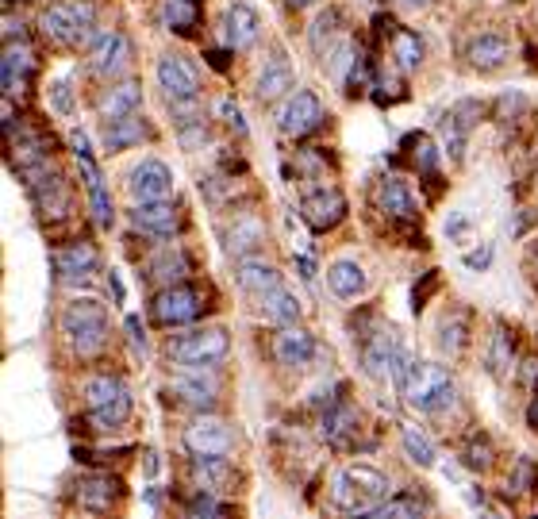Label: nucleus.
Segmentation results:
<instances>
[{
    "instance_id": "1",
    "label": "nucleus",
    "mask_w": 538,
    "mask_h": 519,
    "mask_svg": "<svg viewBox=\"0 0 538 519\" xmlns=\"http://www.w3.org/2000/svg\"><path fill=\"white\" fill-rule=\"evenodd\" d=\"M62 331H66V339H70V346L81 358L97 354L104 339H108V312H104V304L93 297L70 300L66 312H62Z\"/></svg>"
},
{
    "instance_id": "2",
    "label": "nucleus",
    "mask_w": 538,
    "mask_h": 519,
    "mask_svg": "<svg viewBox=\"0 0 538 519\" xmlns=\"http://www.w3.org/2000/svg\"><path fill=\"white\" fill-rule=\"evenodd\" d=\"M404 400H408V408H416V412H442V408H450L454 404V381H450V373L435 366V362H416V370L408 377V385H404Z\"/></svg>"
},
{
    "instance_id": "3",
    "label": "nucleus",
    "mask_w": 538,
    "mask_h": 519,
    "mask_svg": "<svg viewBox=\"0 0 538 519\" xmlns=\"http://www.w3.org/2000/svg\"><path fill=\"white\" fill-rule=\"evenodd\" d=\"M227 331L223 327H208V331H189V335H177L170 339L166 346V354H170V362L177 366H216L227 358Z\"/></svg>"
},
{
    "instance_id": "4",
    "label": "nucleus",
    "mask_w": 538,
    "mask_h": 519,
    "mask_svg": "<svg viewBox=\"0 0 538 519\" xmlns=\"http://www.w3.org/2000/svg\"><path fill=\"white\" fill-rule=\"evenodd\" d=\"M481 120V104L477 100H458L446 116H442V154L450 158V162H462L465 154V139H469V131H473V124Z\"/></svg>"
},
{
    "instance_id": "5",
    "label": "nucleus",
    "mask_w": 538,
    "mask_h": 519,
    "mask_svg": "<svg viewBox=\"0 0 538 519\" xmlns=\"http://www.w3.org/2000/svg\"><path fill=\"white\" fill-rule=\"evenodd\" d=\"M200 308H204V297L196 289H189V285H166L154 297V320L166 323V327H177V323L196 320Z\"/></svg>"
},
{
    "instance_id": "6",
    "label": "nucleus",
    "mask_w": 538,
    "mask_h": 519,
    "mask_svg": "<svg viewBox=\"0 0 538 519\" xmlns=\"http://www.w3.org/2000/svg\"><path fill=\"white\" fill-rule=\"evenodd\" d=\"M319 120H323V104H319L316 93H308V89L293 93L289 104L277 112V127H281V135H289V139H304L308 131H316Z\"/></svg>"
},
{
    "instance_id": "7",
    "label": "nucleus",
    "mask_w": 538,
    "mask_h": 519,
    "mask_svg": "<svg viewBox=\"0 0 538 519\" xmlns=\"http://www.w3.org/2000/svg\"><path fill=\"white\" fill-rule=\"evenodd\" d=\"M154 74H158V85L166 89L170 100L200 97V74L189 66V58H181V54H162L158 66H154Z\"/></svg>"
},
{
    "instance_id": "8",
    "label": "nucleus",
    "mask_w": 538,
    "mask_h": 519,
    "mask_svg": "<svg viewBox=\"0 0 538 519\" xmlns=\"http://www.w3.org/2000/svg\"><path fill=\"white\" fill-rule=\"evenodd\" d=\"M127 193L135 200H170L173 193V173L166 162L158 158H143L131 177H127Z\"/></svg>"
},
{
    "instance_id": "9",
    "label": "nucleus",
    "mask_w": 538,
    "mask_h": 519,
    "mask_svg": "<svg viewBox=\"0 0 538 519\" xmlns=\"http://www.w3.org/2000/svg\"><path fill=\"white\" fill-rule=\"evenodd\" d=\"M181 443L193 458H227L235 439L220 420H196L193 427H185Z\"/></svg>"
},
{
    "instance_id": "10",
    "label": "nucleus",
    "mask_w": 538,
    "mask_h": 519,
    "mask_svg": "<svg viewBox=\"0 0 538 519\" xmlns=\"http://www.w3.org/2000/svg\"><path fill=\"white\" fill-rule=\"evenodd\" d=\"M258 35H262V20H258V12L246 4V0H235L231 8H227V16H223V47L227 50H246L258 43Z\"/></svg>"
},
{
    "instance_id": "11",
    "label": "nucleus",
    "mask_w": 538,
    "mask_h": 519,
    "mask_svg": "<svg viewBox=\"0 0 538 519\" xmlns=\"http://www.w3.org/2000/svg\"><path fill=\"white\" fill-rule=\"evenodd\" d=\"M131 223H135L143 235H173L181 216H177V208H173L170 200H135Z\"/></svg>"
},
{
    "instance_id": "12",
    "label": "nucleus",
    "mask_w": 538,
    "mask_h": 519,
    "mask_svg": "<svg viewBox=\"0 0 538 519\" xmlns=\"http://www.w3.org/2000/svg\"><path fill=\"white\" fill-rule=\"evenodd\" d=\"M131 58V43L123 31H104L93 43V70L104 77H116Z\"/></svg>"
},
{
    "instance_id": "13",
    "label": "nucleus",
    "mask_w": 538,
    "mask_h": 519,
    "mask_svg": "<svg viewBox=\"0 0 538 519\" xmlns=\"http://www.w3.org/2000/svg\"><path fill=\"white\" fill-rule=\"evenodd\" d=\"M396 350H400V335H396V331H377V335L366 343V350H362L366 377H373V381H389Z\"/></svg>"
},
{
    "instance_id": "14",
    "label": "nucleus",
    "mask_w": 538,
    "mask_h": 519,
    "mask_svg": "<svg viewBox=\"0 0 538 519\" xmlns=\"http://www.w3.org/2000/svg\"><path fill=\"white\" fill-rule=\"evenodd\" d=\"M273 354H277L281 366H304V362H312V354H316V339H312V331L285 323V331L273 339Z\"/></svg>"
},
{
    "instance_id": "15",
    "label": "nucleus",
    "mask_w": 538,
    "mask_h": 519,
    "mask_svg": "<svg viewBox=\"0 0 538 519\" xmlns=\"http://www.w3.org/2000/svg\"><path fill=\"white\" fill-rule=\"evenodd\" d=\"M377 208L385 212V216H396V220H416V197H412V189L400 181V177H385V181H377Z\"/></svg>"
},
{
    "instance_id": "16",
    "label": "nucleus",
    "mask_w": 538,
    "mask_h": 519,
    "mask_svg": "<svg viewBox=\"0 0 538 519\" xmlns=\"http://www.w3.org/2000/svg\"><path fill=\"white\" fill-rule=\"evenodd\" d=\"M300 212H304L308 227L327 231V227H335V223L346 216V200H343V193H335V189H323V193L304 200V208H300Z\"/></svg>"
},
{
    "instance_id": "17",
    "label": "nucleus",
    "mask_w": 538,
    "mask_h": 519,
    "mask_svg": "<svg viewBox=\"0 0 538 519\" xmlns=\"http://www.w3.org/2000/svg\"><path fill=\"white\" fill-rule=\"evenodd\" d=\"M508 58H512V43H508L504 35H477V39L469 43V66L481 70V74L500 70Z\"/></svg>"
},
{
    "instance_id": "18",
    "label": "nucleus",
    "mask_w": 538,
    "mask_h": 519,
    "mask_svg": "<svg viewBox=\"0 0 538 519\" xmlns=\"http://www.w3.org/2000/svg\"><path fill=\"white\" fill-rule=\"evenodd\" d=\"M139 104H143V89L135 85V81H123L116 89H108L104 97H100V120L104 124H116L123 116H131V112H139Z\"/></svg>"
},
{
    "instance_id": "19",
    "label": "nucleus",
    "mask_w": 538,
    "mask_h": 519,
    "mask_svg": "<svg viewBox=\"0 0 538 519\" xmlns=\"http://www.w3.org/2000/svg\"><path fill=\"white\" fill-rule=\"evenodd\" d=\"M327 285H331V293H335V297L354 300V297H362V293H366L369 277L354 258H339V262H331V270H327Z\"/></svg>"
},
{
    "instance_id": "20",
    "label": "nucleus",
    "mask_w": 538,
    "mask_h": 519,
    "mask_svg": "<svg viewBox=\"0 0 538 519\" xmlns=\"http://www.w3.org/2000/svg\"><path fill=\"white\" fill-rule=\"evenodd\" d=\"M235 281L243 285L246 293H254V297H266V293H273V289L281 285V273H277V266L262 262V258H239Z\"/></svg>"
},
{
    "instance_id": "21",
    "label": "nucleus",
    "mask_w": 538,
    "mask_h": 519,
    "mask_svg": "<svg viewBox=\"0 0 538 519\" xmlns=\"http://www.w3.org/2000/svg\"><path fill=\"white\" fill-rule=\"evenodd\" d=\"M289 89H293V66L281 54H273L266 62V70L254 81V93H258V100H277L281 93H289Z\"/></svg>"
},
{
    "instance_id": "22",
    "label": "nucleus",
    "mask_w": 538,
    "mask_h": 519,
    "mask_svg": "<svg viewBox=\"0 0 538 519\" xmlns=\"http://www.w3.org/2000/svg\"><path fill=\"white\" fill-rule=\"evenodd\" d=\"M43 24V35L54 39V43H81V24H77L74 8L70 4H54L39 16Z\"/></svg>"
},
{
    "instance_id": "23",
    "label": "nucleus",
    "mask_w": 538,
    "mask_h": 519,
    "mask_svg": "<svg viewBox=\"0 0 538 519\" xmlns=\"http://www.w3.org/2000/svg\"><path fill=\"white\" fill-rule=\"evenodd\" d=\"M262 243H266V223L258 216H239L235 227L227 231V250L239 254V258H250Z\"/></svg>"
},
{
    "instance_id": "24",
    "label": "nucleus",
    "mask_w": 538,
    "mask_h": 519,
    "mask_svg": "<svg viewBox=\"0 0 538 519\" xmlns=\"http://www.w3.org/2000/svg\"><path fill=\"white\" fill-rule=\"evenodd\" d=\"M173 393H181V400H189L196 408H212L216 404V377L204 381V366H189L185 377L173 381Z\"/></svg>"
},
{
    "instance_id": "25",
    "label": "nucleus",
    "mask_w": 538,
    "mask_h": 519,
    "mask_svg": "<svg viewBox=\"0 0 538 519\" xmlns=\"http://www.w3.org/2000/svg\"><path fill=\"white\" fill-rule=\"evenodd\" d=\"M346 473H350L354 489L362 496V512H369L381 496H389V477L381 470H373V466H346Z\"/></svg>"
},
{
    "instance_id": "26",
    "label": "nucleus",
    "mask_w": 538,
    "mask_h": 519,
    "mask_svg": "<svg viewBox=\"0 0 538 519\" xmlns=\"http://www.w3.org/2000/svg\"><path fill=\"white\" fill-rule=\"evenodd\" d=\"M400 443H404V454L416 462L419 470H435V466H439V450H435V443H431L419 427L404 423V427H400Z\"/></svg>"
},
{
    "instance_id": "27",
    "label": "nucleus",
    "mask_w": 538,
    "mask_h": 519,
    "mask_svg": "<svg viewBox=\"0 0 538 519\" xmlns=\"http://www.w3.org/2000/svg\"><path fill=\"white\" fill-rule=\"evenodd\" d=\"M97 250L89 247V243H74L70 250H58L54 254V266H58V273L66 277V281H74L77 273H93L97 270Z\"/></svg>"
},
{
    "instance_id": "28",
    "label": "nucleus",
    "mask_w": 538,
    "mask_h": 519,
    "mask_svg": "<svg viewBox=\"0 0 538 519\" xmlns=\"http://www.w3.org/2000/svg\"><path fill=\"white\" fill-rule=\"evenodd\" d=\"M150 135V127L131 112V116H123V120H116V124H108V131H104V147L108 150H123L131 147V143H143Z\"/></svg>"
},
{
    "instance_id": "29",
    "label": "nucleus",
    "mask_w": 538,
    "mask_h": 519,
    "mask_svg": "<svg viewBox=\"0 0 538 519\" xmlns=\"http://www.w3.org/2000/svg\"><path fill=\"white\" fill-rule=\"evenodd\" d=\"M354 427H358V408H354V404H335V408H327L319 435H323L327 443H343Z\"/></svg>"
},
{
    "instance_id": "30",
    "label": "nucleus",
    "mask_w": 538,
    "mask_h": 519,
    "mask_svg": "<svg viewBox=\"0 0 538 519\" xmlns=\"http://www.w3.org/2000/svg\"><path fill=\"white\" fill-rule=\"evenodd\" d=\"M147 270H150V277H154V281L173 285V281H181V277H185V254H181L177 247H162L147 262Z\"/></svg>"
},
{
    "instance_id": "31",
    "label": "nucleus",
    "mask_w": 538,
    "mask_h": 519,
    "mask_svg": "<svg viewBox=\"0 0 538 519\" xmlns=\"http://www.w3.org/2000/svg\"><path fill=\"white\" fill-rule=\"evenodd\" d=\"M262 312H266L269 323H296V316H300V300L289 293V289H273V293H266L262 297Z\"/></svg>"
},
{
    "instance_id": "32",
    "label": "nucleus",
    "mask_w": 538,
    "mask_h": 519,
    "mask_svg": "<svg viewBox=\"0 0 538 519\" xmlns=\"http://www.w3.org/2000/svg\"><path fill=\"white\" fill-rule=\"evenodd\" d=\"M31 197L39 204V212H47V216H62V208H66V193H62L58 177H35L31 181Z\"/></svg>"
},
{
    "instance_id": "33",
    "label": "nucleus",
    "mask_w": 538,
    "mask_h": 519,
    "mask_svg": "<svg viewBox=\"0 0 538 519\" xmlns=\"http://www.w3.org/2000/svg\"><path fill=\"white\" fill-rule=\"evenodd\" d=\"M77 500H81L85 508H112V500H116V481H112V477H85V481L77 485Z\"/></svg>"
},
{
    "instance_id": "34",
    "label": "nucleus",
    "mask_w": 538,
    "mask_h": 519,
    "mask_svg": "<svg viewBox=\"0 0 538 519\" xmlns=\"http://www.w3.org/2000/svg\"><path fill=\"white\" fill-rule=\"evenodd\" d=\"M392 58H396V66L400 70H419L423 66V43H419V35H412V31H396L392 35Z\"/></svg>"
},
{
    "instance_id": "35",
    "label": "nucleus",
    "mask_w": 538,
    "mask_h": 519,
    "mask_svg": "<svg viewBox=\"0 0 538 519\" xmlns=\"http://www.w3.org/2000/svg\"><path fill=\"white\" fill-rule=\"evenodd\" d=\"M131 416V393L123 389L116 400H108V404H100V408H93V416H89V423L97 427V431H112V427H120L123 420Z\"/></svg>"
},
{
    "instance_id": "36",
    "label": "nucleus",
    "mask_w": 538,
    "mask_h": 519,
    "mask_svg": "<svg viewBox=\"0 0 538 519\" xmlns=\"http://www.w3.org/2000/svg\"><path fill=\"white\" fill-rule=\"evenodd\" d=\"M162 24L170 27V31H193L196 0H166L162 4Z\"/></svg>"
},
{
    "instance_id": "37",
    "label": "nucleus",
    "mask_w": 538,
    "mask_h": 519,
    "mask_svg": "<svg viewBox=\"0 0 538 519\" xmlns=\"http://www.w3.org/2000/svg\"><path fill=\"white\" fill-rule=\"evenodd\" d=\"M227 462L223 458H196V466H193V477H196V485L200 489H208V493H220L216 485H223L227 481Z\"/></svg>"
},
{
    "instance_id": "38",
    "label": "nucleus",
    "mask_w": 538,
    "mask_h": 519,
    "mask_svg": "<svg viewBox=\"0 0 538 519\" xmlns=\"http://www.w3.org/2000/svg\"><path fill=\"white\" fill-rule=\"evenodd\" d=\"M343 16L331 8V12H323V16H316V24H312V31H308V43H312V50L316 54H331V39H335V24H339Z\"/></svg>"
},
{
    "instance_id": "39",
    "label": "nucleus",
    "mask_w": 538,
    "mask_h": 519,
    "mask_svg": "<svg viewBox=\"0 0 538 519\" xmlns=\"http://www.w3.org/2000/svg\"><path fill=\"white\" fill-rule=\"evenodd\" d=\"M489 370H492V377H508V373H512V339H508L504 327H496V335H492Z\"/></svg>"
},
{
    "instance_id": "40",
    "label": "nucleus",
    "mask_w": 538,
    "mask_h": 519,
    "mask_svg": "<svg viewBox=\"0 0 538 519\" xmlns=\"http://www.w3.org/2000/svg\"><path fill=\"white\" fill-rule=\"evenodd\" d=\"M331 500L339 508H346V512H362V496H358V489H354V481H350L346 470H339L331 477Z\"/></svg>"
},
{
    "instance_id": "41",
    "label": "nucleus",
    "mask_w": 538,
    "mask_h": 519,
    "mask_svg": "<svg viewBox=\"0 0 538 519\" xmlns=\"http://www.w3.org/2000/svg\"><path fill=\"white\" fill-rule=\"evenodd\" d=\"M120 393H123V385L112 381V377H89V381H85V404H89V408H100V404L116 400Z\"/></svg>"
},
{
    "instance_id": "42",
    "label": "nucleus",
    "mask_w": 538,
    "mask_h": 519,
    "mask_svg": "<svg viewBox=\"0 0 538 519\" xmlns=\"http://www.w3.org/2000/svg\"><path fill=\"white\" fill-rule=\"evenodd\" d=\"M439 350L442 354H450V358H458L465 350V320L462 316H454V320H446L439 327Z\"/></svg>"
},
{
    "instance_id": "43",
    "label": "nucleus",
    "mask_w": 538,
    "mask_h": 519,
    "mask_svg": "<svg viewBox=\"0 0 538 519\" xmlns=\"http://www.w3.org/2000/svg\"><path fill=\"white\" fill-rule=\"evenodd\" d=\"M50 108L54 112H62V116H70L74 112V89H70V77H58L54 85H50Z\"/></svg>"
},
{
    "instance_id": "44",
    "label": "nucleus",
    "mask_w": 538,
    "mask_h": 519,
    "mask_svg": "<svg viewBox=\"0 0 538 519\" xmlns=\"http://www.w3.org/2000/svg\"><path fill=\"white\" fill-rule=\"evenodd\" d=\"M89 200H93V220H97V227H112V200L104 193V181L89 189Z\"/></svg>"
},
{
    "instance_id": "45",
    "label": "nucleus",
    "mask_w": 538,
    "mask_h": 519,
    "mask_svg": "<svg viewBox=\"0 0 538 519\" xmlns=\"http://www.w3.org/2000/svg\"><path fill=\"white\" fill-rule=\"evenodd\" d=\"M423 508H419L416 500H389V504H373L369 508V516H419Z\"/></svg>"
},
{
    "instance_id": "46",
    "label": "nucleus",
    "mask_w": 538,
    "mask_h": 519,
    "mask_svg": "<svg viewBox=\"0 0 538 519\" xmlns=\"http://www.w3.org/2000/svg\"><path fill=\"white\" fill-rule=\"evenodd\" d=\"M465 466L469 470H489L492 466V446L489 443H473L465 450Z\"/></svg>"
},
{
    "instance_id": "47",
    "label": "nucleus",
    "mask_w": 538,
    "mask_h": 519,
    "mask_svg": "<svg viewBox=\"0 0 538 519\" xmlns=\"http://www.w3.org/2000/svg\"><path fill=\"white\" fill-rule=\"evenodd\" d=\"M220 512H223V504L208 493V489H200V496L189 504V516H220Z\"/></svg>"
},
{
    "instance_id": "48",
    "label": "nucleus",
    "mask_w": 538,
    "mask_h": 519,
    "mask_svg": "<svg viewBox=\"0 0 538 519\" xmlns=\"http://www.w3.org/2000/svg\"><path fill=\"white\" fill-rule=\"evenodd\" d=\"M462 262H465V270H473V273L489 270V266H492V243H485V247L462 254Z\"/></svg>"
},
{
    "instance_id": "49",
    "label": "nucleus",
    "mask_w": 538,
    "mask_h": 519,
    "mask_svg": "<svg viewBox=\"0 0 538 519\" xmlns=\"http://www.w3.org/2000/svg\"><path fill=\"white\" fill-rule=\"evenodd\" d=\"M220 116L231 127H235L239 135H246V124H243V112H239V104H231V100H220Z\"/></svg>"
},
{
    "instance_id": "50",
    "label": "nucleus",
    "mask_w": 538,
    "mask_h": 519,
    "mask_svg": "<svg viewBox=\"0 0 538 519\" xmlns=\"http://www.w3.org/2000/svg\"><path fill=\"white\" fill-rule=\"evenodd\" d=\"M127 339L135 350H147V331H143V320L139 316H127Z\"/></svg>"
},
{
    "instance_id": "51",
    "label": "nucleus",
    "mask_w": 538,
    "mask_h": 519,
    "mask_svg": "<svg viewBox=\"0 0 538 519\" xmlns=\"http://www.w3.org/2000/svg\"><path fill=\"white\" fill-rule=\"evenodd\" d=\"M431 143L427 139H419V154H416V166H423L427 173H435V154H431Z\"/></svg>"
},
{
    "instance_id": "52",
    "label": "nucleus",
    "mask_w": 538,
    "mask_h": 519,
    "mask_svg": "<svg viewBox=\"0 0 538 519\" xmlns=\"http://www.w3.org/2000/svg\"><path fill=\"white\" fill-rule=\"evenodd\" d=\"M296 266H300V273H304V281H316V266H312V258H308V254H300V258H296Z\"/></svg>"
},
{
    "instance_id": "53",
    "label": "nucleus",
    "mask_w": 538,
    "mask_h": 519,
    "mask_svg": "<svg viewBox=\"0 0 538 519\" xmlns=\"http://www.w3.org/2000/svg\"><path fill=\"white\" fill-rule=\"evenodd\" d=\"M465 227H469V216H454V223H446V235H454V239H458V235H462Z\"/></svg>"
},
{
    "instance_id": "54",
    "label": "nucleus",
    "mask_w": 538,
    "mask_h": 519,
    "mask_svg": "<svg viewBox=\"0 0 538 519\" xmlns=\"http://www.w3.org/2000/svg\"><path fill=\"white\" fill-rule=\"evenodd\" d=\"M527 420H531V427H538V393L531 400V408H527Z\"/></svg>"
},
{
    "instance_id": "55",
    "label": "nucleus",
    "mask_w": 538,
    "mask_h": 519,
    "mask_svg": "<svg viewBox=\"0 0 538 519\" xmlns=\"http://www.w3.org/2000/svg\"><path fill=\"white\" fill-rule=\"evenodd\" d=\"M289 4H293V8H308V4H312V0H289Z\"/></svg>"
},
{
    "instance_id": "56",
    "label": "nucleus",
    "mask_w": 538,
    "mask_h": 519,
    "mask_svg": "<svg viewBox=\"0 0 538 519\" xmlns=\"http://www.w3.org/2000/svg\"><path fill=\"white\" fill-rule=\"evenodd\" d=\"M400 4H431V0H400Z\"/></svg>"
}]
</instances>
